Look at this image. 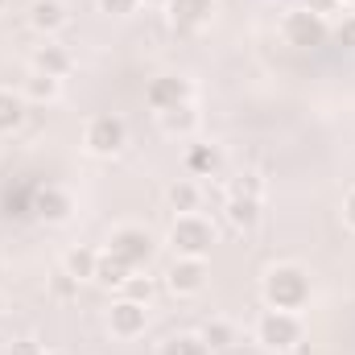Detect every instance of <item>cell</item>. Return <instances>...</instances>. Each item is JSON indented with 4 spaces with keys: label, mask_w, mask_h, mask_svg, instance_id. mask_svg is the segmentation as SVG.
Segmentation results:
<instances>
[{
    "label": "cell",
    "mask_w": 355,
    "mask_h": 355,
    "mask_svg": "<svg viewBox=\"0 0 355 355\" xmlns=\"http://www.w3.org/2000/svg\"><path fill=\"white\" fill-rule=\"evenodd\" d=\"M265 302L268 310H302L310 302V277L297 265H277L265 277Z\"/></svg>",
    "instance_id": "1"
},
{
    "label": "cell",
    "mask_w": 355,
    "mask_h": 355,
    "mask_svg": "<svg viewBox=\"0 0 355 355\" xmlns=\"http://www.w3.org/2000/svg\"><path fill=\"white\" fill-rule=\"evenodd\" d=\"M170 244H174L178 257H190V261H202L215 244V227L198 215H178L174 227H170Z\"/></svg>",
    "instance_id": "2"
},
{
    "label": "cell",
    "mask_w": 355,
    "mask_h": 355,
    "mask_svg": "<svg viewBox=\"0 0 355 355\" xmlns=\"http://www.w3.org/2000/svg\"><path fill=\"white\" fill-rule=\"evenodd\" d=\"M257 339H261V347H268V352H285V347H293L302 339V322L289 310H268L265 318L257 322Z\"/></svg>",
    "instance_id": "3"
},
{
    "label": "cell",
    "mask_w": 355,
    "mask_h": 355,
    "mask_svg": "<svg viewBox=\"0 0 355 355\" xmlns=\"http://www.w3.org/2000/svg\"><path fill=\"white\" fill-rule=\"evenodd\" d=\"M107 252L137 272V268H145L153 261V240H149V232H141V227H120V232H112Z\"/></svg>",
    "instance_id": "4"
},
{
    "label": "cell",
    "mask_w": 355,
    "mask_h": 355,
    "mask_svg": "<svg viewBox=\"0 0 355 355\" xmlns=\"http://www.w3.org/2000/svg\"><path fill=\"white\" fill-rule=\"evenodd\" d=\"M327 37H331V29H327V21H322L318 12L297 8V12H289V17H285V42H289V46L314 50V46H322Z\"/></svg>",
    "instance_id": "5"
},
{
    "label": "cell",
    "mask_w": 355,
    "mask_h": 355,
    "mask_svg": "<svg viewBox=\"0 0 355 355\" xmlns=\"http://www.w3.org/2000/svg\"><path fill=\"white\" fill-rule=\"evenodd\" d=\"M124 141H128V128H124L120 116H95V120L87 124V149L95 153V157H112V153H120Z\"/></svg>",
    "instance_id": "6"
},
{
    "label": "cell",
    "mask_w": 355,
    "mask_h": 355,
    "mask_svg": "<svg viewBox=\"0 0 355 355\" xmlns=\"http://www.w3.org/2000/svg\"><path fill=\"white\" fill-rule=\"evenodd\" d=\"M186 95H190V83H186V79L162 75V79H153V83L145 87V103H149L153 112H170V107H182V103H186Z\"/></svg>",
    "instance_id": "7"
},
{
    "label": "cell",
    "mask_w": 355,
    "mask_h": 355,
    "mask_svg": "<svg viewBox=\"0 0 355 355\" xmlns=\"http://www.w3.org/2000/svg\"><path fill=\"white\" fill-rule=\"evenodd\" d=\"M145 322H149V310H145V302H132V297H124V302H116V306H112V335H120V339H132V335H141V331H145Z\"/></svg>",
    "instance_id": "8"
},
{
    "label": "cell",
    "mask_w": 355,
    "mask_h": 355,
    "mask_svg": "<svg viewBox=\"0 0 355 355\" xmlns=\"http://www.w3.org/2000/svg\"><path fill=\"white\" fill-rule=\"evenodd\" d=\"M202 285H207V268H202V261L178 257L174 268H170V289H174V293H198Z\"/></svg>",
    "instance_id": "9"
},
{
    "label": "cell",
    "mask_w": 355,
    "mask_h": 355,
    "mask_svg": "<svg viewBox=\"0 0 355 355\" xmlns=\"http://www.w3.org/2000/svg\"><path fill=\"white\" fill-rule=\"evenodd\" d=\"M29 25L37 33H58L67 25V4L62 0H33L29 4Z\"/></svg>",
    "instance_id": "10"
},
{
    "label": "cell",
    "mask_w": 355,
    "mask_h": 355,
    "mask_svg": "<svg viewBox=\"0 0 355 355\" xmlns=\"http://www.w3.org/2000/svg\"><path fill=\"white\" fill-rule=\"evenodd\" d=\"M166 8H170V21H174L178 29H194V25L211 21L215 0H170Z\"/></svg>",
    "instance_id": "11"
},
{
    "label": "cell",
    "mask_w": 355,
    "mask_h": 355,
    "mask_svg": "<svg viewBox=\"0 0 355 355\" xmlns=\"http://www.w3.org/2000/svg\"><path fill=\"white\" fill-rule=\"evenodd\" d=\"M33 211H37L42 219H50V223H62V219L71 215V198H67L62 190L46 186V190H37V194H33Z\"/></svg>",
    "instance_id": "12"
},
{
    "label": "cell",
    "mask_w": 355,
    "mask_h": 355,
    "mask_svg": "<svg viewBox=\"0 0 355 355\" xmlns=\"http://www.w3.org/2000/svg\"><path fill=\"white\" fill-rule=\"evenodd\" d=\"M33 71H37V75H54V79H62V75L71 71V54H67L62 46H42V50L33 54Z\"/></svg>",
    "instance_id": "13"
},
{
    "label": "cell",
    "mask_w": 355,
    "mask_h": 355,
    "mask_svg": "<svg viewBox=\"0 0 355 355\" xmlns=\"http://www.w3.org/2000/svg\"><path fill=\"white\" fill-rule=\"evenodd\" d=\"M227 219H232V227H257V219H261V198H248V194H232L227 198Z\"/></svg>",
    "instance_id": "14"
},
{
    "label": "cell",
    "mask_w": 355,
    "mask_h": 355,
    "mask_svg": "<svg viewBox=\"0 0 355 355\" xmlns=\"http://www.w3.org/2000/svg\"><path fill=\"white\" fill-rule=\"evenodd\" d=\"M132 277V268L124 265V261H116L112 252H103L99 261H95V277L91 281H99V285H124Z\"/></svg>",
    "instance_id": "15"
},
{
    "label": "cell",
    "mask_w": 355,
    "mask_h": 355,
    "mask_svg": "<svg viewBox=\"0 0 355 355\" xmlns=\"http://www.w3.org/2000/svg\"><path fill=\"white\" fill-rule=\"evenodd\" d=\"M186 170L190 174H215L219 170V149L215 145H190L186 149Z\"/></svg>",
    "instance_id": "16"
},
{
    "label": "cell",
    "mask_w": 355,
    "mask_h": 355,
    "mask_svg": "<svg viewBox=\"0 0 355 355\" xmlns=\"http://www.w3.org/2000/svg\"><path fill=\"white\" fill-rule=\"evenodd\" d=\"M95 252L91 248H71L67 252V261H62V268H67V277H75V281H91L95 277Z\"/></svg>",
    "instance_id": "17"
},
{
    "label": "cell",
    "mask_w": 355,
    "mask_h": 355,
    "mask_svg": "<svg viewBox=\"0 0 355 355\" xmlns=\"http://www.w3.org/2000/svg\"><path fill=\"white\" fill-rule=\"evenodd\" d=\"M21 120H25V103H21V95H12V91H0V132H12V128H21Z\"/></svg>",
    "instance_id": "18"
},
{
    "label": "cell",
    "mask_w": 355,
    "mask_h": 355,
    "mask_svg": "<svg viewBox=\"0 0 355 355\" xmlns=\"http://www.w3.org/2000/svg\"><path fill=\"white\" fill-rule=\"evenodd\" d=\"M166 198H170V207H174L178 215H194V207H198V190L190 182H174L166 190Z\"/></svg>",
    "instance_id": "19"
},
{
    "label": "cell",
    "mask_w": 355,
    "mask_h": 355,
    "mask_svg": "<svg viewBox=\"0 0 355 355\" xmlns=\"http://www.w3.org/2000/svg\"><path fill=\"white\" fill-rule=\"evenodd\" d=\"M157 355H207V343L198 335H170Z\"/></svg>",
    "instance_id": "20"
},
{
    "label": "cell",
    "mask_w": 355,
    "mask_h": 355,
    "mask_svg": "<svg viewBox=\"0 0 355 355\" xmlns=\"http://www.w3.org/2000/svg\"><path fill=\"white\" fill-rule=\"evenodd\" d=\"M194 124H198V116H194L186 103H182V107H170V112H162V128H166V132H190Z\"/></svg>",
    "instance_id": "21"
},
{
    "label": "cell",
    "mask_w": 355,
    "mask_h": 355,
    "mask_svg": "<svg viewBox=\"0 0 355 355\" xmlns=\"http://www.w3.org/2000/svg\"><path fill=\"white\" fill-rule=\"evenodd\" d=\"M25 95H29V99H46V103H50V99L58 95V79H54V75H37V71H33V75L25 79Z\"/></svg>",
    "instance_id": "22"
},
{
    "label": "cell",
    "mask_w": 355,
    "mask_h": 355,
    "mask_svg": "<svg viewBox=\"0 0 355 355\" xmlns=\"http://www.w3.org/2000/svg\"><path fill=\"white\" fill-rule=\"evenodd\" d=\"M198 339L207 343V352H211V347H232V339H236V331H232L227 322H207Z\"/></svg>",
    "instance_id": "23"
},
{
    "label": "cell",
    "mask_w": 355,
    "mask_h": 355,
    "mask_svg": "<svg viewBox=\"0 0 355 355\" xmlns=\"http://www.w3.org/2000/svg\"><path fill=\"white\" fill-rule=\"evenodd\" d=\"M137 4H141V0H99V12H107V17H128V12H137Z\"/></svg>",
    "instance_id": "24"
},
{
    "label": "cell",
    "mask_w": 355,
    "mask_h": 355,
    "mask_svg": "<svg viewBox=\"0 0 355 355\" xmlns=\"http://www.w3.org/2000/svg\"><path fill=\"white\" fill-rule=\"evenodd\" d=\"M335 42H339L343 50H355V12L339 21V29H335Z\"/></svg>",
    "instance_id": "25"
},
{
    "label": "cell",
    "mask_w": 355,
    "mask_h": 355,
    "mask_svg": "<svg viewBox=\"0 0 355 355\" xmlns=\"http://www.w3.org/2000/svg\"><path fill=\"white\" fill-rule=\"evenodd\" d=\"M124 289H128V297H132V302H149V293H153V285H149V281H141V277H128V281H124Z\"/></svg>",
    "instance_id": "26"
},
{
    "label": "cell",
    "mask_w": 355,
    "mask_h": 355,
    "mask_svg": "<svg viewBox=\"0 0 355 355\" xmlns=\"http://www.w3.org/2000/svg\"><path fill=\"white\" fill-rule=\"evenodd\" d=\"M232 194H248V198H261V182H257L252 174H244L240 182H236V186H232Z\"/></svg>",
    "instance_id": "27"
},
{
    "label": "cell",
    "mask_w": 355,
    "mask_h": 355,
    "mask_svg": "<svg viewBox=\"0 0 355 355\" xmlns=\"http://www.w3.org/2000/svg\"><path fill=\"white\" fill-rule=\"evenodd\" d=\"M8 355H42V343H33V339H17V343L8 347Z\"/></svg>",
    "instance_id": "28"
},
{
    "label": "cell",
    "mask_w": 355,
    "mask_h": 355,
    "mask_svg": "<svg viewBox=\"0 0 355 355\" xmlns=\"http://www.w3.org/2000/svg\"><path fill=\"white\" fill-rule=\"evenodd\" d=\"M306 8L318 12V17H327V12H339V0H306Z\"/></svg>",
    "instance_id": "29"
},
{
    "label": "cell",
    "mask_w": 355,
    "mask_h": 355,
    "mask_svg": "<svg viewBox=\"0 0 355 355\" xmlns=\"http://www.w3.org/2000/svg\"><path fill=\"white\" fill-rule=\"evenodd\" d=\"M343 219H347V227H355V190L343 198Z\"/></svg>",
    "instance_id": "30"
},
{
    "label": "cell",
    "mask_w": 355,
    "mask_h": 355,
    "mask_svg": "<svg viewBox=\"0 0 355 355\" xmlns=\"http://www.w3.org/2000/svg\"><path fill=\"white\" fill-rule=\"evenodd\" d=\"M145 4H170V0H145Z\"/></svg>",
    "instance_id": "31"
},
{
    "label": "cell",
    "mask_w": 355,
    "mask_h": 355,
    "mask_svg": "<svg viewBox=\"0 0 355 355\" xmlns=\"http://www.w3.org/2000/svg\"><path fill=\"white\" fill-rule=\"evenodd\" d=\"M42 355H62V352H42Z\"/></svg>",
    "instance_id": "32"
},
{
    "label": "cell",
    "mask_w": 355,
    "mask_h": 355,
    "mask_svg": "<svg viewBox=\"0 0 355 355\" xmlns=\"http://www.w3.org/2000/svg\"><path fill=\"white\" fill-rule=\"evenodd\" d=\"M339 4H355V0H339Z\"/></svg>",
    "instance_id": "33"
},
{
    "label": "cell",
    "mask_w": 355,
    "mask_h": 355,
    "mask_svg": "<svg viewBox=\"0 0 355 355\" xmlns=\"http://www.w3.org/2000/svg\"><path fill=\"white\" fill-rule=\"evenodd\" d=\"M0 12H4V0H0Z\"/></svg>",
    "instance_id": "34"
},
{
    "label": "cell",
    "mask_w": 355,
    "mask_h": 355,
    "mask_svg": "<svg viewBox=\"0 0 355 355\" xmlns=\"http://www.w3.org/2000/svg\"><path fill=\"white\" fill-rule=\"evenodd\" d=\"M0 310H4V297H0Z\"/></svg>",
    "instance_id": "35"
}]
</instances>
